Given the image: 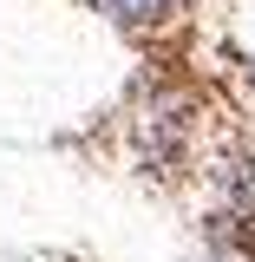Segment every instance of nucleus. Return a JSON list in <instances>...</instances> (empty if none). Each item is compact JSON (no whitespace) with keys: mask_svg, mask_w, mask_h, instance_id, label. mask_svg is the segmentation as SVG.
Listing matches in <instances>:
<instances>
[{"mask_svg":"<svg viewBox=\"0 0 255 262\" xmlns=\"http://www.w3.org/2000/svg\"><path fill=\"white\" fill-rule=\"evenodd\" d=\"M118 27H157V20H170L177 13V0H98Z\"/></svg>","mask_w":255,"mask_h":262,"instance_id":"obj_1","label":"nucleus"},{"mask_svg":"<svg viewBox=\"0 0 255 262\" xmlns=\"http://www.w3.org/2000/svg\"><path fill=\"white\" fill-rule=\"evenodd\" d=\"M183 262H255L242 243H229V236H216L210 249H196V256H183Z\"/></svg>","mask_w":255,"mask_h":262,"instance_id":"obj_2","label":"nucleus"}]
</instances>
